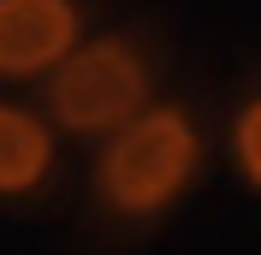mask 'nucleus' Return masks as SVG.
I'll return each mask as SVG.
<instances>
[{"label":"nucleus","instance_id":"obj_1","mask_svg":"<svg viewBox=\"0 0 261 255\" xmlns=\"http://www.w3.org/2000/svg\"><path fill=\"white\" fill-rule=\"evenodd\" d=\"M196 166H202V131L190 125L184 107L154 101L125 131L101 137L95 196L119 220H154L196 184Z\"/></svg>","mask_w":261,"mask_h":255},{"label":"nucleus","instance_id":"obj_2","mask_svg":"<svg viewBox=\"0 0 261 255\" xmlns=\"http://www.w3.org/2000/svg\"><path fill=\"white\" fill-rule=\"evenodd\" d=\"M148 107H154V71L143 42H130L125 30L77 42V54L48 78V119L71 137H113Z\"/></svg>","mask_w":261,"mask_h":255},{"label":"nucleus","instance_id":"obj_3","mask_svg":"<svg viewBox=\"0 0 261 255\" xmlns=\"http://www.w3.org/2000/svg\"><path fill=\"white\" fill-rule=\"evenodd\" d=\"M83 42L77 0H0V78H54Z\"/></svg>","mask_w":261,"mask_h":255},{"label":"nucleus","instance_id":"obj_4","mask_svg":"<svg viewBox=\"0 0 261 255\" xmlns=\"http://www.w3.org/2000/svg\"><path fill=\"white\" fill-rule=\"evenodd\" d=\"M54 172V131L42 113L0 101V196H30Z\"/></svg>","mask_w":261,"mask_h":255},{"label":"nucleus","instance_id":"obj_5","mask_svg":"<svg viewBox=\"0 0 261 255\" xmlns=\"http://www.w3.org/2000/svg\"><path fill=\"white\" fill-rule=\"evenodd\" d=\"M231 160H238V172H244L249 190H261V89L231 119Z\"/></svg>","mask_w":261,"mask_h":255}]
</instances>
